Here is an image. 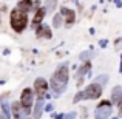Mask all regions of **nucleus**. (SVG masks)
<instances>
[{"label": "nucleus", "instance_id": "nucleus-14", "mask_svg": "<svg viewBox=\"0 0 122 119\" xmlns=\"http://www.w3.org/2000/svg\"><path fill=\"white\" fill-rule=\"evenodd\" d=\"M90 70H91V63L88 62V60H85V62H83V65L81 67V68H79V76H85V74H88L90 73Z\"/></svg>", "mask_w": 122, "mask_h": 119}, {"label": "nucleus", "instance_id": "nucleus-24", "mask_svg": "<svg viewBox=\"0 0 122 119\" xmlns=\"http://www.w3.org/2000/svg\"><path fill=\"white\" fill-rule=\"evenodd\" d=\"M107 43H108V42H107V40H105V39H104V40H101V42H99V45H101V47H102V48H105V45H107Z\"/></svg>", "mask_w": 122, "mask_h": 119}, {"label": "nucleus", "instance_id": "nucleus-6", "mask_svg": "<svg viewBox=\"0 0 122 119\" xmlns=\"http://www.w3.org/2000/svg\"><path fill=\"white\" fill-rule=\"evenodd\" d=\"M111 116V104H99L96 107L94 118H110Z\"/></svg>", "mask_w": 122, "mask_h": 119}, {"label": "nucleus", "instance_id": "nucleus-1", "mask_svg": "<svg viewBox=\"0 0 122 119\" xmlns=\"http://www.w3.org/2000/svg\"><path fill=\"white\" fill-rule=\"evenodd\" d=\"M68 67H66V63H62V65L57 67V70L54 71L53 78L50 80V87L53 88L54 94H56V98L60 94V93L65 91L66 88V83H68Z\"/></svg>", "mask_w": 122, "mask_h": 119}, {"label": "nucleus", "instance_id": "nucleus-20", "mask_svg": "<svg viewBox=\"0 0 122 119\" xmlns=\"http://www.w3.org/2000/svg\"><path fill=\"white\" fill-rule=\"evenodd\" d=\"M82 99H83V91L77 93V94L74 96V102H79V101H82Z\"/></svg>", "mask_w": 122, "mask_h": 119}, {"label": "nucleus", "instance_id": "nucleus-17", "mask_svg": "<svg viewBox=\"0 0 122 119\" xmlns=\"http://www.w3.org/2000/svg\"><path fill=\"white\" fill-rule=\"evenodd\" d=\"M53 25L56 28H60V25H62V14H56L53 19Z\"/></svg>", "mask_w": 122, "mask_h": 119}, {"label": "nucleus", "instance_id": "nucleus-28", "mask_svg": "<svg viewBox=\"0 0 122 119\" xmlns=\"http://www.w3.org/2000/svg\"><path fill=\"white\" fill-rule=\"evenodd\" d=\"M0 118H6V114L5 113H0Z\"/></svg>", "mask_w": 122, "mask_h": 119}, {"label": "nucleus", "instance_id": "nucleus-21", "mask_svg": "<svg viewBox=\"0 0 122 119\" xmlns=\"http://www.w3.org/2000/svg\"><path fill=\"white\" fill-rule=\"evenodd\" d=\"M117 108H119V116H122V94H121L119 101H117Z\"/></svg>", "mask_w": 122, "mask_h": 119}, {"label": "nucleus", "instance_id": "nucleus-16", "mask_svg": "<svg viewBox=\"0 0 122 119\" xmlns=\"http://www.w3.org/2000/svg\"><path fill=\"white\" fill-rule=\"evenodd\" d=\"M94 82L101 83V85H105V83L108 82V76L107 74H101V76H97V78L94 79Z\"/></svg>", "mask_w": 122, "mask_h": 119}, {"label": "nucleus", "instance_id": "nucleus-13", "mask_svg": "<svg viewBox=\"0 0 122 119\" xmlns=\"http://www.w3.org/2000/svg\"><path fill=\"white\" fill-rule=\"evenodd\" d=\"M121 94H122V88L121 87H114L113 91H111V104H117Z\"/></svg>", "mask_w": 122, "mask_h": 119}, {"label": "nucleus", "instance_id": "nucleus-8", "mask_svg": "<svg viewBox=\"0 0 122 119\" xmlns=\"http://www.w3.org/2000/svg\"><path fill=\"white\" fill-rule=\"evenodd\" d=\"M36 34H37V37H43V39H51V37H53V33H51L50 26H46V25H42V23L37 25Z\"/></svg>", "mask_w": 122, "mask_h": 119}, {"label": "nucleus", "instance_id": "nucleus-26", "mask_svg": "<svg viewBox=\"0 0 122 119\" xmlns=\"http://www.w3.org/2000/svg\"><path fill=\"white\" fill-rule=\"evenodd\" d=\"M114 5H116L117 8H121V6H122V2H121V0H114Z\"/></svg>", "mask_w": 122, "mask_h": 119}, {"label": "nucleus", "instance_id": "nucleus-25", "mask_svg": "<svg viewBox=\"0 0 122 119\" xmlns=\"http://www.w3.org/2000/svg\"><path fill=\"white\" fill-rule=\"evenodd\" d=\"M45 110H46V111H51V110H53V105H51V104L45 105Z\"/></svg>", "mask_w": 122, "mask_h": 119}, {"label": "nucleus", "instance_id": "nucleus-7", "mask_svg": "<svg viewBox=\"0 0 122 119\" xmlns=\"http://www.w3.org/2000/svg\"><path fill=\"white\" fill-rule=\"evenodd\" d=\"M11 110H12V116L14 118H25L26 111H25L22 102H12L11 104Z\"/></svg>", "mask_w": 122, "mask_h": 119}, {"label": "nucleus", "instance_id": "nucleus-12", "mask_svg": "<svg viewBox=\"0 0 122 119\" xmlns=\"http://www.w3.org/2000/svg\"><path fill=\"white\" fill-rule=\"evenodd\" d=\"M45 14H46V9H45V8H39V9H37V12L34 14V19H33V22H34V25H36V26L39 23H42Z\"/></svg>", "mask_w": 122, "mask_h": 119}, {"label": "nucleus", "instance_id": "nucleus-19", "mask_svg": "<svg viewBox=\"0 0 122 119\" xmlns=\"http://www.w3.org/2000/svg\"><path fill=\"white\" fill-rule=\"evenodd\" d=\"M2 108H3V113L6 114V118H9V116H11V113H9V107H8V104H6V102H3Z\"/></svg>", "mask_w": 122, "mask_h": 119}, {"label": "nucleus", "instance_id": "nucleus-4", "mask_svg": "<svg viewBox=\"0 0 122 119\" xmlns=\"http://www.w3.org/2000/svg\"><path fill=\"white\" fill-rule=\"evenodd\" d=\"M20 102H22V105H23L26 114H30L31 105H33V90L25 88L23 91H22V94H20Z\"/></svg>", "mask_w": 122, "mask_h": 119}, {"label": "nucleus", "instance_id": "nucleus-10", "mask_svg": "<svg viewBox=\"0 0 122 119\" xmlns=\"http://www.w3.org/2000/svg\"><path fill=\"white\" fill-rule=\"evenodd\" d=\"M17 8L22 9V11H25V12H28V11H33L34 3H33V0H20V2L17 3Z\"/></svg>", "mask_w": 122, "mask_h": 119}, {"label": "nucleus", "instance_id": "nucleus-27", "mask_svg": "<svg viewBox=\"0 0 122 119\" xmlns=\"http://www.w3.org/2000/svg\"><path fill=\"white\" fill-rule=\"evenodd\" d=\"M119 71L122 73V56H121V65H119Z\"/></svg>", "mask_w": 122, "mask_h": 119}, {"label": "nucleus", "instance_id": "nucleus-23", "mask_svg": "<svg viewBox=\"0 0 122 119\" xmlns=\"http://www.w3.org/2000/svg\"><path fill=\"white\" fill-rule=\"evenodd\" d=\"M63 118H68V119L76 118V113H74V111H71V113H68V114H63Z\"/></svg>", "mask_w": 122, "mask_h": 119}, {"label": "nucleus", "instance_id": "nucleus-15", "mask_svg": "<svg viewBox=\"0 0 122 119\" xmlns=\"http://www.w3.org/2000/svg\"><path fill=\"white\" fill-rule=\"evenodd\" d=\"M56 5H57V0H46V2H45V9L51 12V11H54Z\"/></svg>", "mask_w": 122, "mask_h": 119}, {"label": "nucleus", "instance_id": "nucleus-11", "mask_svg": "<svg viewBox=\"0 0 122 119\" xmlns=\"http://www.w3.org/2000/svg\"><path fill=\"white\" fill-rule=\"evenodd\" d=\"M45 105H43V98H39L37 99V104H36V107H34V113H33V116L34 118H40L42 116V111L45 110Z\"/></svg>", "mask_w": 122, "mask_h": 119}, {"label": "nucleus", "instance_id": "nucleus-18", "mask_svg": "<svg viewBox=\"0 0 122 119\" xmlns=\"http://www.w3.org/2000/svg\"><path fill=\"white\" fill-rule=\"evenodd\" d=\"M93 54H94V53H91V51H83V53L81 54V60H83V62H85V60H88L90 57L93 56Z\"/></svg>", "mask_w": 122, "mask_h": 119}, {"label": "nucleus", "instance_id": "nucleus-3", "mask_svg": "<svg viewBox=\"0 0 122 119\" xmlns=\"http://www.w3.org/2000/svg\"><path fill=\"white\" fill-rule=\"evenodd\" d=\"M102 96V85L97 82H93L83 90V99H97Z\"/></svg>", "mask_w": 122, "mask_h": 119}, {"label": "nucleus", "instance_id": "nucleus-9", "mask_svg": "<svg viewBox=\"0 0 122 119\" xmlns=\"http://www.w3.org/2000/svg\"><path fill=\"white\" fill-rule=\"evenodd\" d=\"M60 14L65 17L66 25H73V23H74V20H76V12L73 11V9H70V8H62V9H60Z\"/></svg>", "mask_w": 122, "mask_h": 119}, {"label": "nucleus", "instance_id": "nucleus-5", "mask_svg": "<svg viewBox=\"0 0 122 119\" xmlns=\"http://www.w3.org/2000/svg\"><path fill=\"white\" fill-rule=\"evenodd\" d=\"M48 88H50V85H48V82L43 78H37L34 80V91H36L37 98H45Z\"/></svg>", "mask_w": 122, "mask_h": 119}, {"label": "nucleus", "instance_id": "nucleus-22", "mask_svg": "<svg viewBox=\"0 0 122 119\" xmlns=\"http://www.w3.org/2000/svg\"><path fill=\"white\" fill-rule=\"evenodd\" d=\"M121 47H122V39H116V42H114V48L119 50Z\"/></svg>", "mask_w": 122, "mask_h": 119}, {"label": "nucleus", "instance_id": "nucleus-2", "mask_svg": "<svg viewBox=\"0 0 122 119\" xmlns=\"http://www.w3.org/2000/svg\"><path fill=\"white\" fill-rule=\"evenodd\" d=\"M9 22H11V28L15 31V33H22L28 25L26 12L22 11V9H19V8L12 9L11 16H9Z\"/></svg>", "mask_w": 122, "mask_h": 119}]
</instances>
